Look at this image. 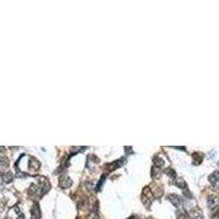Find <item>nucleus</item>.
<instances>
[{
	"mask_svg": "<svg viewBox=\"0 0 219 219\" xmlns=\"http://www.w3.org/2000/svg\"><path fill=\"white\" fill-rule=\"evenodd\" d=\"M2 179L5 180L6 182H9L12 180V174L10 173V172H7V173H3L2 174Z\"/></svg>",
	"mask_w": 219,
	"mask_h": 219,
	"instance_id": "obj_3",
	"label": "nucleus"
},
{
	"mask_svg": "<svg viewBox=\"0 0 219 219\" xmlns=\"http://www.w3.org/2000/svg\"><path fill=\"white\" fill-rule=\"evenodd\" d=\"M3 150V147H0V151H2Z\"/></svg>",
	"mask_w": 219,
	"mask_h": 219,
	"instance_id": "obj_4",
	"label": "nucleus"
},
{
	"mask_svg": "<svg viewBox=\"0 0 219 219\" xmlns=\"http://www.w3.org/2000/svg\"><path fill=\"white\" fill-rule=\"evenodd\" d=\"M8 167V161L5 158H0V171L5 170L6 168Z\"/></svg>",
	"mask_w": 219,
	"mask_h": 219,
	"instance_id": "obj_2",
	"label": "nucleus"
},
{
	"mask_svg": "<svg viewBox=\"0 0 219 219\" xmlns=\"http://www.w3.org/2000/svg\"><path fill=\"white\" fill-rule=\"evenodd\" d=\"M32 217H31V219H40L41 218V216H40V210H38V207L37 205H35L33 207V209H32Z\"/></svg>",
	"mask_w": 219,
	"mask_h": 219,
	"instance_id": "obj_1",
	"label": "nucleus"
},
{
	"mask_svg": "<svg viewBox=\"0 0 219 219\" xmlns=\"http://www.w3.org/2000/svg\"><path fill=\"white\" fill-rule=\"evenodd\" d=\"M130 219H134V218H130Z\"/></svg>",
	"mask_w": 219,
	"mask_h": 219,
	"instance_id": "obj_5",
	"label": "nucleus"
}]
</instances>
